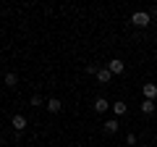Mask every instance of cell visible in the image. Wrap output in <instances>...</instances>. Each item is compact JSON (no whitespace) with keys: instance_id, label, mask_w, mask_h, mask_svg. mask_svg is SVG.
<instances>
[{"instance_id":"cell-1","label":"cell","mask_w":157,"mask_h":147,"mask_svg":"<svg viewBox=\"0 0 157 147\" xmlns=\"http://www.w3.org/2000/svg\"><path fill=\"white\" fill-rule=\"evenodd\" d=\"M149 21H152V16L147 11H136L134 16H131V24H134V26H147Z\"/></svg>"},{"instance_id":"cell-2","label":"cell","mask_w":157,"mask_h":147,"mask_svg":"<svg viewBox=\"0 0 157 147\" xmlns=\"http://www.w3.org/2000/svg\"><path fill=\"white\" fill-rule=\"evenodd\" d=\"M123 61H121V58H113V61L110 63H107V71H110L113 74V76H118V74H123Z\"/></svg>"},{"instance_id":"cell-3","label":"cell","mask_w":157,"mask_h":147,"mask_svg":"<svg viewBox=\"0 0 157 147\" xmlns=\"http://www.w3.org/2000/svg\"><path fill=\"white\" fill-rule=\"evenodd\" d=\"M110 100H107V97H97V100H94V110H97V113H107V110H110Z\"/></svg>"},{"instance_id":"cell-4","label":"cell","mask_w":157,"mask_h":147,"mask_svg":"<svg viewBox=\"0 0 157 147\" xmlns=\"http://www.w3.org/2000/svg\"><path fill=\"white\" fill-rule=\"evenodd\" d=\"M11 126H13V129H16V131H24V129H26V116L16 113V116H13V118H11Z\"/></svg>"},{"instance_id":"cell-5","label":"cell","mask_w":157,"mask_h":147,"mask_svg":"<svg viewBox=\"0 0 157 147\" xmlns=\"http://www.w3.org/2000/svg\"><path fill=\"white\" fill-rule=\"evenodd\" d=\"M141 92H144V100H157V84H144L141 87Z\"/></svg>"},{"instance_id":"cell-6","label":"cell","mask_w":157,"mask_h":147,"mask_svg":"<svg viewBox=\"0 0 157 147\" xmlns=\"http://www.w3.org/2000/svg\"><path fill=\"white\" fill-rule=\"evenodd\" d=\"M118 129H121V124H118L115 118H110V121L102 124V131H105V134H118Z\"/></svg>"},{"instance_id":"cell-7","label":"cell","mask_w":157,"mask_h":147,"mask_svg":"<svg viewBox=\"0 0 157 147\" xmlns=\"http://www.w3.org/2000/svg\"><path fill=\"white\" fill-rule=\"evenodd\" d=\"M60 108H63V102L58 100V97H50V100H47V110H50V113H60Z\"/></svg>"},{"instance_id":"cell-8","label":"cell","mask_w":157,"mask_h":147,"mask_svg":"<svg viewBox=\"0 0 157 147\" xmlns=\"http://www.w3.org/2000/svg\"><path fill=\"white\" fill-rule=\"evenodd\" d=\"M110 79H113V74L107 71V66L97 71V81H100V84H107V81H110Z\"/></svg>"},{"instance_id":"cell-9","label":"cell","mask_w":157,"mask_h":147,"mask_svg":"<svg viewBox=\"0 0 157 147\" xmlns=\"http://www.w3.org/2000/svg\"><path fill=\"white\" fill-rule=\"evenodd\" d=\"M141 113H144V116L155 113V100H144V102H141Z\"/></svg>"},{"instance_id":"cell-10","label":"cell","mask_w":157,"mask_h":147,"mask_svg":"<svg viewBox=\"0 0 157 147\" xmlns=\"http://www.w3.org/2000/svg\"><path fill=\"white\" fill-rule=\"evenodd\" d=\"M126 110H128V108H126V102H123V100H118V102H113V113H115V116H123Z\"/></svg>"},{"instance_id":"cell-11","label":"cell","mask_w":157,"mask_h":147,"mask_svg":"<svg viewBox=\"0 0 157 147\" xmlns=\"http://www.w3.org/2000/svg\"><path fill=\"white\" fill-rule=\"evenodd\" d=\"M16 84H18V76L13 71H8L6 74V87H16Z\"/></svg>"},{"instance_id":"cell-12","label":"cell","mask_w":157,"mask_h":147,"mask_svg":"<svg viewBox=\"0 0 157 147\" xmlns=\"http://www.w3.org/2000/svg\"><path fill=\"white\" fill-rule=\"evenodd\" d=\"M29 102H32L34 108H39V105H42V102H45V100H42V97H39V95H32V100H29Z\"/></svg>"},{"instance_id":"cell-13","label":"cell","mask_w":157,"mask_h":147,"mask_svg":"<svg viewBox=\"0 0 157 147\" xmlns=\"http://www.w3.org/2000/svg\"><path fill=\"white\" fill-rule=\"evenodd\" d=\"M126 142H128V145H136V134H134V131H128V134H126Z\"/></svg>"},{"instance_id":"cell-14","label":"cell","mask_w":157,"mask_h":147,"mask_svg":"<svg viewBox=\"0 0 157 147\" xmlns=\"http://www.w3.org/2000/svg\"><path fill=\"white\" fill-rule=\"evenodd\" d=\"M97 71H100V68H97V66H92V63L86 66V74H94V76H97Z\"/></svg>"}]
</instances>
